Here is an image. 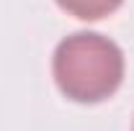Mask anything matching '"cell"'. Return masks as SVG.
<instances>
[{
  "mask_svg": "<svg viewBox=\"0 0 134 131\" xmlns=\"http://www.w3.org/2000/svg\"><path fill=\"white\" fill-rule=\"evenodd\" d=\"M54 80L75 103H100L124 80V54L108 36L72 33L54 51Z\"/></svg>",
  "mask_w": 134,
  "mask_h": 131,
  "instance_id": "6da1fadb",
  "label": "cell"
},
{
  "mask_svg": "<svg viewBox=\"0 0 134 131\" xmlns=\"http://www.w3.org/2000/svg\"><path fill=\"white\" fill-rule=\"evenodd\" d=\"M59 8L80 21H98V18L114 13L124 0H57Z\"/></svg>",
  "mask_w": 134,
  "mask_h": 131,
  "instance_id": "7a4b0ae2",
  "label": "cell"
}]
</instances>
